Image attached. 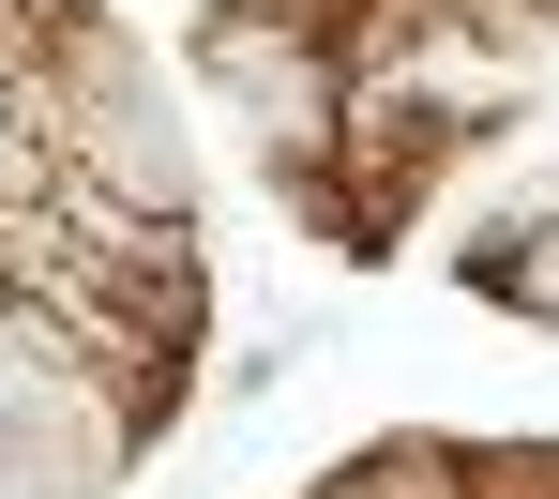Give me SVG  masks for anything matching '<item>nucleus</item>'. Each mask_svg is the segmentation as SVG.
Returning a JSON list of instances; mask_svg holds the SVG:
<instances>
[{
  "label": "nucleus",
  "instance_id": "2",
  "mask_svg": "<svg viewBox=\"0 0 559 499\" xmlns=\"http://www.w3.org/2000/svg\"><path fill=\"white\" fill-rule=\"evenodd\" d=\"M152 439H167V408L136 379H106L61 318L0 302V499H121Z\"/></svg>",
  "mask_w": 559,
  "mask_h": 499
},
{
  "label": "nucleus",
  "instance_id": "4",
  "mask_svg": "<svg viewBox=\"0 0 559 499\" xmlns=\"http://www.w3.org/2000/svg\"><path fill=\"white\" fill-rule=\"evenodd\" d=\"M318 499H468V439H364Z\"/></svg>",
  "mask_w": 559,
  "mask_h": 499
},
{
  "label": "nucleus",
  "instance_id": "3",
  "mask_svg": "<svg viewBox=\"0 0 559 499\" xmlns=\"http://www.w3.org/2000/svg\"><path fill=\"white\" fill-rule=\"evenodd\" d=\"M468 288L559 333V198H545V212H514V227H484V242H468Z\"/></svg>",
  "mask_w": 559,
  "mask_h": 499
},
{
  "label": "nucleus",
  "instance_id": "1",
  "mask_svg": "<svg viewBox=\"0 0 559 499\" xmlns=\"http://www.w3.org/2000/svg\"><path fill=\"white\" fill-rule=\"evenodd\" d=\"M46 106H61V182L152 212V227H197V121L167 92V61L106 0H61L46 15Z\"/></svg>",
  "mask_w": 559,
  "mask_h": 499
}]
</instances>
